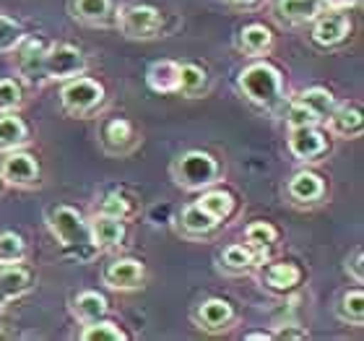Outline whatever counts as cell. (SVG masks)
<instances>
[{
    "label": "cell",
    "instance_id": "14",
    "mask_svg": "<svg viewBox=\"0 0 364 341\" xmlns=\"http://www.w3.org/2000/svg\"><path fill=\"white\" fill-rule=\"evenodd\" d=\"M89 235L91 245L97 251H112L125 240V224H122V219H114V216L94 214V219L89 221Z\"/></svg>",
    "mask_w": 364,
    "mask_h": 341
},
{
    "label": "cell",
    "instance_id": "19",
    "mask_svg": "<svg viewBox=\"0 0 364 341\" xmlns=\"http://www.w3.org/2000/svg\"><path fill=\"white\" fill-rule=\"evenodd\" d=\"M219 261H221V268L229 273H250L260 266L263 256L255 253L252 248H247V245L235 243V245H227V248L221 251Z\"/></svg>",
    "mask_w": 364,
    "mask_h": 341
},
{
    "label": "cell",
    "instance_id": "23",
    "mask_svg": "<svg viewBox=\"0 0 364 341\" xmlns=\"http://www.w3.org/2000/svg\"><path fill=\"white\" fill-rule=\"evenodd\" d=\"M208 91V73L196 63H180L177 68V89L175 94L182 97H203Z\"/></svg>",
    "mask_w": 364,
    "mask_h": 341
},
{
    "label": "cell",
    "instance_id": "25",
    "mask_svg": "<svg viewBox=\"0 0 364 341\" xmlns=\"http://www.w3.org/2000/svg\"><path fill=\"white\" fill-rule=\"evenodd\" d=\"M26 141H29L26 122L16 112L0 115V152L6 154V152H14V149H21Z\"/></svg>",
    "mask_w": 364,
    "mask_h": 341
},
{
    "label": "cell",
    "instance_id": "32",
    "mask_svg": "<svg viewBox=\"0 0 364 341\" xmlns=\"http://www.w3.org/2000/svg\"><path fill=\"white\" fill-rule=\"evenodd\" d=\"M26 258V243L18 232H0V266H16L23 263Z\"/></svg>",
    "mask_w": 364,
    "mask_h": 341
},
{
    "label": "cell",
    "instance_id": "20",
    "mask_svg": "<svg viewBox=\"0 0 364 341\" xmlns=\"http://www.w3.org/2000/svg\"><path fill=\"white\" fill-rule=\"evenodd\" d=\"M302 281V268L289 261H279V263H268L263 268V284L273 292H291Z\"/></svg>",
    "mask_w": 364,
    "mask_h": 341
},
{
    "label": "cell",
    "instance_id": "34",
    "mask_svg": "<svg viewBox=\"0 0 364 341\" xmlns=\"http://www.w3.org/2000/svg\"><path fill=\"white\" fill-rule=\"evenodd\" d=\"M23 37L26 34H23L21 23L0 14V53H14L16 47L23 42Z\"/></svg>",
    "mask_w": 364,
    "mask_h": 341
},
{
    "label": "cell",
    "instance_id": "28",
    "mask_svg": "<svg viewBox=\"0 0 364 341\" xmlns=\"http://www.w3.org/2000/svg\"><path fill=\"white\" fill-rule=\"evenodd\" d=\"M70 14L91 26H105L112 19V0H73Z\"/></svg>",
    "mask_w": 364,
    "mask_h": 341
},
{
    "label": "cell",
    "instance_id": "11",
    "mask_svg": "<svg viewBox=\"0 0 364 341\" xmlns=\"http://www.w3.org/2000/svg\"><path fill=\"white\" fill-rule=\"evenodd\" d=\"M351 34V19L346 11H323L312 23V42L320 47H336Z\"/></svg>",
    "mask_w": 364,
    "mask_h": 341
},
{
    "label": "cell",
    "instance_id": "26",
    "mask_svg": "<svg viewBox=\"0 0 364 341\" xmlns=\"http://www.w3.org/2000/svg\"><path fill=\"white\" fill-rule=\"evenodd\" d=\"M196 204L200 206L205 214H211V216L219 221V224L224 219H229L232 214H235V198H232V193L213 188V185H211V188L200 190V196H198Z\"/></svg>",
    "mask_w": 364,
    "mask_h": 341
},
{
    "label": "cell",
    "instance_id": "33",
    "mask_svg": "<svg viewBox=\"0 0 364 341\" xmlns=\"http://www.w3.org/2000/svg\"><path fill=\"white\" fill-rule=\"evenodd\" d=\"M125 331H122L117 323L112 320L99 318L94 323H86L84 331H81V341H125Z\"/></svg>",
    "mask_w": 364,
    "mask_h": 341
},
{
    "label": "cell",
    "instance_id": "3",
    "mask_svg": "<svg viewBox=\"0 0 364 341\" xmlns=\"http://www.w3.org/2000/svg\"><path fill=\"white\" fill-rule=\"evenodd\" d=\"M47 227L53 232V237L63 248L68 251H81V248H94L89 235V221L73 209V206H53L47 209Z\"/></svg>",
    "mask_w": 364,
    "mask_h": 341
},
{
    "label": "cell",
    "instance_id": "29",
    "mask_svg": "<svg viewBox=\"0 0 364 341\" xmlns=\"http://www.w3.org/2000/svg\"><path fill=\"white\" fill-rule=\"evenodd\" d=\"M336 315H338V320L349 323V326H364V292L362 289L343 292L338 305H336Z\"/></svg>",
    "mask_w": 364,
    "mask_h": 341
},
{
    "label": "cell",
    "instance_id": "10",
    "mask_svg": "<svg viewBox=\"0 0 364 341\" xmlns=\"http://www.w3.org/2000/svg\"><path fill=\"white\" fill-rule=\"evenodd\" d=\"M287 146L294 159L315 162L328 152V138L318 125H302V128H289Z\"/></svg>",
    "mask_w": 364,
    "mask_h": 341
},
{
    "label": "cell",
    "instance_id": "16",
    "mask_svg": "<svg viewBox=\"0 0 364 341\" xmlns=\"http://www.w3.org/2000/svg\"><path fill=\"white\" fill-rule=\"evenodd\" d=\"M273 47V34L266 23H247L242 31L237 34V50L250 58H263L271 53Z\"/></svg>",
    "mask_w": 364,
    "mask_h": 341
},
{
    "label": "cell",
    "instance_id": "37",
    "mask_svg": "<svg viewBox=\"0 0 364 341\" xmlns=\"http://www.w3.org/2000/svg\"><path fill=\"white\" fill-rule=\"evenodd\" d=\"M287 125L289 128H302V125H320V120L302 105V102H296L294 99L287 112Z\"/></svg>",
    "mask_w": 364,
    "mask_h": 341
},
{
    "label": "cell",
    "instance_id": "2",
    "mask_svg": "<svg viewBox=\"0 0 364 341\" xmlns=\"http://www.w3.org/2000/svg\"><path fill=\"white\" fill-rule=\"evenodd\" d=\"M169 174H172L175 185H180L182 190H196V193H200V190L211 188V185L219 182L221 167L208 152L190 149V152L180 154L172 162Z\"/></svg>",
    "mask_w": 364,
    "mask_h": 341
},
{
    "label": "cell",
    "instance_id": "35",
    "mask_svg": "<svg viewBox=\"0 0 364 341\" xmlns=\"http://www.w3.org/2000/svg\"><path fill=\"white\" fill-rule=\"evenodd\" d=\"M23 102L21 84L14 78H0V115L3 112H18Z\"/></svg>",
    "mask_w": 364,
    "mask_h": 341
},
{
    "label": "cell",
    "instance_id": "6",
    "mask_svg": "<svg viewBox=\"0 0 364 341\" xmlns=\"http://www.w3.org/2000/svg\"><path fill=\"white\" fill-rule=\"evenodd\" d=\"M117 26L128 39H151L161 31V14L154 6H125L117 11Z\"/></svg>",
    "mask_w": 364,
    "mask_h": 341
},
{
    "label": "cell",
    "instance_id": "7",
    "mask_svg": "<svg viewBox=\"0 0 364 341\" xmlns=\"http://www.w3.org/2000/svg\"><path fill=\"white\" fill-rule=\"evenodd\" d=\"M190 318H193V323H196L200 331H205V334H221V331L232 328L237 313H235V308H232V303H227V300L208 297V300H203V303H198L196 308H193Z\"/></svg>",
    "mask_w": 364,
    "mask_h": 341
},
{
    "label": "cell",
    "instance_id": "24",
    "mask_svg": "<svg viewBox=\"0 0 364 341\" xmlns=\"http://www.w3.org/2000/svg\"><path fill=\"white\" fill-rule=\"evenodd\" d=\"M216 227H219V221L213 219L211 214H205L196 201L188 204L180 211V229L188 237H205V235H211Z\"/></svg>",
    "mask_w": 364,
    "mask_h": 341
},
{
    "label": "cell",
    "instance_id": "22",
    "mask_svg": "<svg viewBox=\"0 0 364 341\" xmlns=\"http://www.w3.org/2000/svg\"><path fill=\"white\" fill-rule=\"evenodd\" d=\"M70 313H73V318L78 320V323H94V320L105 318L107 313V300L99 292H91V289H86V292H78L73 300H70Z\"/></svg>",
    "mask_w": 364,
    "mask_h": 341
},
{
    "label": "cell",
    "instance_id": "8",
    "mask_svg": "<svg viewBox=\"0 0 364 341\" xmlns=\"http://www.w3.org/2000/svg\"><path fill=\"white\" fill-rule=\"evenodd\" d=\"M0 177L14 188H37L39 185V162L31 154L14 149L6 152V159L0 162Z\"/></svg>",
    "mask_w": 364,
    "mask_h": 341
},
{
    "label": "cell",
    "instance_id": "1",
    "mask_svg": "<svg viewBox=\"0 0 364 341\" xmlns=\"http://www.w3.org/2000/svg\"><path fill=\"white\" fill-rule=\"evenodd\" d=\"M237 89L242 91V97L252 105L271 107L281 99V89H284V78L276 65L266 61H255L250 65H245L237 76Z\"/></svg>",
    "mask_w": 364,
    "mask_h": 341
},
{
    "label": "cell",
    "instance_id": "21",
    "mask_svg": "<svg viewBox=\"0 0 364 341\" xmlns=\"http://www.w3.org/2000/svg\"><path fill=\"white\" fill-rule=\"evenodd\" d=\"M102 144L109 154H125L133 146V125L125 117H112L102 125Z\"/></svg>",
    "mask_w": 364,
    "mask_h": 341
},
{
    "label": "cell",
    "instance_id": "27",
    "mask_svg": "<svg viewBox=\"0 0 364 341\" xmlns=\"http://www.w3.org/2000/svg\"><path fill=\"white\" fill-rule=\"evenodd\" d=\"M177 68L180 63L175 61H156L146 70V84L156 94H175L177 89Z\"/></svg>",
    "mask_w": 364,
    "mask_h": 341
},
{
    "label": "cell",
    "instance_id": "31",
    "mask_svg": "<svg viewBox=\"0 0 364 341\" xmlns=\"http://www.w3.org/2000/svg\"><path fill=\"white\" fill-rule=\"evenodd\" d=\"M276 240H279V229L268 224V221H250L245 227V245L252 248L255 253H260V256H266V251Z\"/></svg>",
    "mask_w": 364,
    "mask_h": 341
},
{
    "label": "cell",
    "instance_id": "38",
    "mask_svg": "<svg viewBox=\"0 0 364 341\" xmlns=\"http://www.w3.org/2000/svg\"><path fill=\"white\" fill-rule=\"evenodd\" d=\"M346 273H349V279H354L357 284L364 281V251L362 248H357V251L346 258Z\"/></svg>",
    "mask_w": 364,
    "mask_h": 341
},
{
    "label": "cell",
    "instance_id": "30",
    "mask_svg": "<svg viewBox=\"0 0 364 341\" xmlns=\"http://www.w3.org/2000/svg\"><path fill=\"white\" fill-rule=\"evenodd\" d=\"M296 102H302V105L307 107V110H310L320 122L326 120L336 107V97L328 89H323V86H310V89H304L302 94L296 97Z\"/></svg>",
    "mask_w": 364,
    "mask_h": 341
},
{
    "label": "cell",
    "instance_id": "9",
    "mask_svg": "<svg viewBox=\"0 0 364 341\" xmlns=\"http://www.w3.org/2000/svg\"><path fill=\"white\" fill-rule=\"evenodd\" d=\"M102 281L114 292H136L146 284V266L136 258H117L105 266Z\"/></svg>",
    "mask_w": 364,
    "mask_h": 341
},
{
    "label": "cell",
    "instance_id": "39",
    "mask_svg": "<svg viewBox=\"0 0 364 341\" xmlns=\"http://www.w3.org/2000/svg\"><path fill=\"white\" fill-rule=\"evenodd\" d=\"M307 331L304 328H299V326H294V323H287V326H281L276 334H273V339H287V341H291V339H307Z\"/></svg>",
    "mask_w": 364,
    "mask_h": 341
},
{
    "label": "cell",
    "instance_id": "12",
    "mask_svg": "<svg viewBox=\"0 0 364 341\" xmlns=\"http://www.w3.org/2000/svg\"><path fill=\"white\" fill-rule=\"evenodd\" d=\"M287 196L291 198V204L296 206H315L326 196V180L318 172L302 169L296 172L291 180L287 182Z\"/></svg>",
    "mask_w": 364,
    "mask_h": 341
},
{
    "label": "cell",
    "instance_id": "13",
    "mask_svg": "<svg viewBox=\"0 0 364 341\" xmlns=\"http://www.w3.org/2000/svg\"><path fill=\"white\" fill-rule=\"evenodd\" d=\"M323 122L328 125V133L338 138H359L364 133V117L357 105H336Z\"/></svg>",
    "mask_w": 364,
    "mask_h": 341
},
{
    "label": "cell",
    "instance_id": "44",
    "mask_svg": "<svg viewBox=\"0 0 364 341\" xmlns=\"http://www.w3.org/2000/svg\"><path fill=\"white\" fill-rule=\"evenodd\" d=\"M0 188H3V177H0Z\"/></svg>",
    "mask_w": 364,
    "mask_h": 341
},
{
    "label": "cell",
    "instance_id": "15",
    "mask_svg": "<svg viewBox=\"0 0 364 341\" xmlns=\"http://www.w3.org/2000/svg\"><path fill=\"white\" fill-rule=\"evenodd\" d=\"M323 11H326L323 0H276V16L291 26L315 21Z\"/></svg>",
    "mask_w": 364,
    "mask_h": 341
},
{
    "label": "cell",
    "instance_id": "18",
    "mask_svg": "<svg viewBox=\"0 0 364 341\" xmlns=\"http://www.w3.org/2000/svg\"><path fill=\"white\" fill-rule=\"evenodd\" d=\"M31 287H34V276L29 268H23L21 263L0 266V295L6 297L8 303L23 297Z\"/></svg>",
    "mask_w": 364,
    "mask_h": 341
},
{
    "label": "cell",
    "instance_id": "17",
    "mask_svg": "<svg viewBox=\"0 0 364 341\" xmlns=\"http://www.w3.org/2000/svg\"><path fill=\"white\" fill-rule=\"evenodd\" d=\"M45 50L47 47L39 42V39H26L18 47H16V65H18V73L23 78H42V63H45Z\"/></svg>",
    "mask_w": 364,
    "mask_h": 341
},
{
    "label": "cell",
    "instance_id": "43",
    "mask_svg": "<svg viewBox=\"0 0 364 341\" xmlns=\"http://www.w3.org/2000/svg\"><path fill=\"white\" fill-rule=\"evenodd\" d=\"M6 305H8V300H6V297H3V295H0V313L6 310Z\"/></svg>",
    "mask_w": 364,
    "mask_h": 341
},
{
    "label": "cell",
    "instance_id": "4",
    "mask_svg": "<svg viewBox=\"0 0 364 341\" xmlns=\"http://www.w3.org/2000/svg\"><path fill=\"white\" fill-rule=\"evenodd\" d=\"M105 102V86L89 76H76L70 81H63L60 105L73 117H86Z\"/></svg>",
    "mask_w": 364,
    "mask_h": 341
},
{
    "label": "cell",
    "instance_id": "40",
    "mask_svg": "<svg viewBox=\"0 0 364 341\" xmlns=\"http://www.w3.org/2000/svg\"><path fill=\"white\" fill-rule=\"evenodd\" d=\"M354 3H357V0H323L326 11H349Z\"/></svg>",
    "mask_w": 364,
    "mask_h": 341
},
{
    "label": "cell",
    "instance_id": "36",
    "mask_svg": "<svg viewBox=\"0 0 364 341\" xmlns=\"http://www.w3.org/2000/svg\"><path fill=\"white\" fill-rule=\"evenodd\" d=\"M97 214H105V216H114V219H128L130 216V201L120 193H109V196L102 198Z\"/></svg>",
    "mask_w": 364,
    "mask_h": 341
},
{
    "label": "cell",
    "instance_id": "5",
    "mask_svg": "<svg viewBox=\"0 0 364 341\" xmlns=\"http://www.w3.org/2000/svg\"><path fill=\"white\" fill-rule=\"evenodd\" d=\"M86 68H89V61L78 47L53 45L45 50L42 78H47V81H70L76 76H84Z\"/></svg>",
    "mask_w": 364,
    "mask_h": 341
},
{
    "label": "cell",
    "instance_id": "41",
    "mask_svg": "<svg viewBox=\"0 0 364 341\" xmlns=\"http://www.w3.org/2000/svg\"><path fill=\"white\" fill-rule=\"evenodd\" d=\"M245 339L247 341H271L273 334H268V331H252V334H245Z\"/></svg>",
    "mask_w": 364,
    "mask_h": 341
},
{
    "label": "cell",
    "instance_id": "42",
    "mask_svg": "<svg viewBox=\"0 0 364 341\" xmlns=\"http://www.w3.org/2000/svg\"><path fill=\"white\" fill-rule=\"evenodd\" d=\"M229 3H232V6H240V8H252L258 0H229Z\"/></svg>",
    "mask_w": 364,
    "mask_h": 341
}]
</instances>
